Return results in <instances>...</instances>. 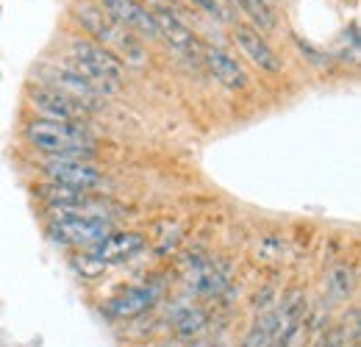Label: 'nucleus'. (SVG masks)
<instances>
[{"label": "nucleus", "mask_w": 361, "mask_h": 347, "mask_svg": "<svg viewBox=\"0 0 361 347\" xmlns=\"http://www.w3.org/2000/svg\"><path fill=\"white\" fill-rule=\"evenodd\" d=\"M231 31H233L236 44L242 47V53H245L256 67H262V70H267V73H281V70H283L281 59L275 56V50L264 42V37H262L256 28L242 25V23H233V28H231Z\"/></svg>", "instance_id": "nucleus-11"}, {"label": "nucleus", "mask_w": 361, "mask_h": 347, "mask_svg": "<svg viewBox=\"0 0 361 347\" xmlns=\"http://www.w3.org/2000/svg\"><path fill=\"white\" fill-rule=\"evenodd\" d=\"M100 6H103V14H109L120 28L134 31V34L147 37V39L159 37L156 23H153V11L145 8L139 0H100Z\"/></svg>", "instance_id": "nucleus-6"}, {"label": "nucleus", "mask_w": 361, "mask_h": 347, "mask_svg": "<svg viewBox=\"0 0 361 347\" xmlns=\"http://www.w3.org/2000/svg\"><path fill=\"white\" fill-rule=\"evenodd\" d=\"M47 181H56V183H64L70 189H78V192H87L97 189L103 183V175L100 170H94L87 162H78V159H47L42 164Z\"/></svg>", "instance_id": "nucleus-5"}, {"label": "nucleus", "mask_w": 361, "mask_h": 347, "mask_svg": "<svg viewBox=\"0 0 361 347\" xmlns=\"http://www.w3.org/2000/svg\"><path fill=\"white\" fill-rule=\"evenodd\" d=\"M153 23H156L159 37H161L164 42H170V47H176L178 53L200 61V56H203V44L197 42V37L180 23L176 14H170V11H164V8H156V11H153Z\"/></svg>", "instance_id": "nucleus-9"}, {"label": "nucleus", "mask_w": 361, "mask_h": 347, "mask_svg": "<svg viewBox=\"0 0 361 347\" xmlns=\"http://www.w3.org/2000/svg\"><path fill=\"white\" fill-rule=\"evenodd\" d=\"M142 248H145V236L142 233H134V231H128V233H109L103 242L87 248V256L97 261L100 267H109V264L128 261Z\"/></svg>", "instance_id": "nucleus-8"}, {"label": "nucleus", "mask_w": 361, "mask_h": 347, "mask_svg": "<svg viewBox=\"0 0 361 347\" xmlns=\"http://www.w3.org/2000/svg\"><path fill=\"white\" fill-rule=\"evenodd\" d=\"M109 233H114V225L109 219L97 217H53L50 219V236L59 245H75L92 248L103 242Z\"/></svg>", "instance_id": "nucleus-4"}, {"label": "nucleus", "mask_w": 361, "mask_h": 347, "mask_svg": "<svg viewBox=\"0 0 361 347\" xmlns=\"http://www.w3.org/2000/svg\"><path fill=\"white\" fill-rule=\"evenodd\" d=\"M161 347H183L180 342H167V345H161Z\"/></svg>", "instance_id": "nucleus-21"}, {"label": "nucleus", "mask_w": 361, "mask_h": 347, "mask_svg": "<svg viewBox=\"0 0 361 347\" xmlns=\"http://www.w3.org/2000/svg\"><path fill=\"white\" fill-rule=\"evenodd\" d=\"M325 286H328V295H331L334 300H348L350 292H353V269L345 267V264L331 267V269H328V281H325Z\"/></svg>", "instance_id": "nucleus-15"}, {"label": "nucleus", "mask_w": 361, "mask_h": 347, "mask_svg": "<svg viewBox=\"0 0 361 347\" xmlns=\"http://www.w3.org/2000/svg\"><path fill=\"white\" fill-rule=\"evenodd\" d=\"M192 347H217V345H214V342H195Z\"/></svg>", "instance_id": "nucleus-20"}, {"label": "nucleus", "mask_w": 361, "mask_h": 347, "mask_svg": "<svg viewBox=\"0 0 361 347\" xmlns=\"http://www.w3.org/2000/svg\"><path fill=\"white\" fill-rule=\"evenodd\" d=\"M295 42H298V47H300V50L309 56V61H312V64H319V67H325V64H328V56L317 53V50L309 42H303V39H295Z\"/></svg>", "instance_id": "nucleus-19"}, {"label": "nucleus", "mask_w": 361, "mask_h": 347, "mask_svg": "<svg viewBox=\"0 0 361 347\" xmlns=\"http://www.w3.org/2000/svg\"><path fill=\"white\" fill-rule=\"evenodd\" d=\"M75 17L78 23L92 34L103 50H109L120 64H131V67H142L145 64V47L136 39L134 34H128L126 28H120L109 14H103V8H94L90 3H78L75 6Z\"/></svg>", "instance_id": "nucleus-2"}, {"label": "nucleus", "mask_w": 361, "mask_h": 347, "mask_svg": "<svg viewBox=\"0 0 361 347\" xmlns=\"http://www.w3.org/2000/svg\"><path fill=\"white\" fill-rule=\"evenodd\" d=\"M206 311L203 308H186L180 311V317L176 319V336L178 339H195L203 328H206Z\"/></svg>", "instance_id": "nucleus-16"}, {"label": "nucleus", "mask_w": 361, "mask_h": 347, "mask_svg": "<svg viewBox=\"0 0 361 347\" xmlns=\"http://www.w3.org/2000/svg\"><path fill=\"white\" fill-rule=\"evenodd\" d=\"M197 8H203L212 20H217V23H226V25H233V14H236V8H233V0H192Z\"/></svg>", "instance_id": "nucleus-18"}, {"label": "nucleus", "mask_w": 361, "mask_h": 347, "mask_svg": "<svg viewBox=\"0 0 361 347\" xmlns=\"http://www.w3.org/2000/svg\"><path fill=\"white\" fill-rule=\"evenodd\" d=\"M25 139L31 147L47 153L50 159H90L92 133L84 123H56V120H34L25 126Z\"/></svg>", "instance_id": "nucleus-1"}, {"label": "nucleus", "mask_w": 361, "mask_h": 347, "mask_svg": "<svg viewBox=\"0 0 361 347\" xmlns=\"http://www.w3.org/2000/svg\"><path fill=\"white\" fill-rule=\"evenodd\" d=\"M28 103L34 111L42 114V120H56V123H81L90 111L61 89H53L47 84H31L28 87Z\"/></svg>", "instance_id": "nucleus-3"}, {"label": "nucleus", "mask_w": 361, "mask_h": 347, "mask_svg": "<svg viewBox=\"0 0 361 347\" xmlns=\"http://www.w3.org/2000/svg\"><path fill=\"white\" fill-rule=\"evenodd\" d=\"M153 300H156L153 289H147V286H128V289H123L120 295H114L106 303V314L120 317V319L139 317V314H145L153 305Z\"/></svg>", "instance_id": "nucleus-13"}, {"label": "nucleus", "mask_w": 361, "mask_h": 347, "mask_svg": "<svg viewBox=\"0 0 361 347\" xmlns=\"http://www.w3.org/2000/svg\"><path fill=\"white\" fill-rule=\"evenodd\" d=\"M39 75H42V84H47V87H53V89H61L64 95L75 97L87 111L100 109V103H103V95L94 87H90L81 75H75L73 70H67L64 64H61V67H42Z\"/></svg>", "instance_id": "nucleus-7"}, {"label": "nucleus", "mask_w": 361, "mask_h": 347, "mask_svg": "<svg viewBox=\"0 0 361 347\" xmlns=\"http://www.w3.org/2000/svg\"><path fill=\"white\" fill-rule=\"evenodd\" d=\"M200 61L206 64V70L214 75V81H220L228 89H245L247 87V75L245 70L239 67L236 59H231L226 50L220 47H203V56Z\"/></svg>", "instance_id": "nucleus-12"}, {"label": "nucleus", "mask_w": 361, "mask_h": 347, "mask_svg": "<svg viewBox=\"0 0 361 347\" xmlns=\"http://www.w3.org/2000/svg\"><path fill=\"white\" fill-rule=\"evenodd\" d=\"M67 47H70V53L67 56H73V59H81V61H87L92 64L94 70H100L111 84H123V64L109 53V50H103L97 42H90V39H81V37H70L67 39Z\"/></svg>", "instance_id": "nucleus-10"}, {"label": "nucleus", "mask_w": 361, "mask_h": 347, "mask_svg": "<svg viewBox=\"0 0 361 347\" xmlns=\"http://www.w3.org/2000/svg\"><path fill=\"white\" fill-rule=\"evenodd\" d=\"M233 3L253 20L259 34H267V31L275 28V11H272V6L267 0H233Z\"/></svg>", "instance_id": "nucleus-14"}, {"label": "nucleus", "mask_w": 361, "mask_h": 347, "mask_svg": "<svg viewBox=\"0 0 361 347\" xmlns=\"http://www.w3.org/2000/svg\"><path fill=\"white\" fill-rule=\"evenodd\" d=\"M223 286H226V275H220L212 264L197 267V272H195V289L200 295H220Z\"/></svg>", "instance_id": "nucleus-17"}, {"label": "nucleus", "mask_w": 361, "mask_h": 347, "mask_svg": "<svg viewBox=\"0 0 361 347\" xmlns=\"http://www.w3.org/2000/svg\"><path fill=\"white\" fill-rule=\"evenodd\" d=\"M217 347H223V345H217Z\"/></svg>", "instance_id": "nucleus-22"}]
</instances>
